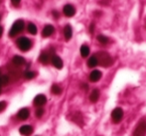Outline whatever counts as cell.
<instances>
[{
    "label": "cell",
    "mask_w": 146,
    "mask_h": 136,
    "mask_svg": "<svg viewBox=\"0 0 146 136\" xmlns=\"http://www.w3.org/2000/svg\"><path fill=\"white\" fill-rule=\"evenodd\" d=\"M63 12L65 14V16H67V17H73L76 14V8L72 4H67V5L64 6Z\"/></svg>",
    "instance_id": "7"
},
{
    "label": "cell",
    "mask_w": 146,
    "mask_h": 136,
    "mask_svg": "<svg viewBox=\"0 0 146 136\" xmlns=\"http://www.w3.org/2000/svg\"><path fill=\"white\" fill-rule=\"evenodd\" d=\"M146 135V121L141 120L135 127L132 136H145Z\"/></svg>",
    "instance_id": "4"
},
{
    "label": "cell",
    "mask_w": 146,
    "mask_h": 136,
    "mask_svg": "<svg viewBox=\"0 0 146 136\" xmlns=\"http://www.w3.org/2000/svg\"><path fill=\"white\" fill-rule=\"evenodd\" d=\"M96 59H98V65H100L104 68H108L111 67L113 65V59L108 53L106 52H98L96 55Z\"/></svg>",
    "instance_id": "1"
},
{
    "label": "cell",
    "mask_w": 146,
    "mask_h": 136,
    "mask_svg": "<svg viewBox=\"0 0 146 136\" xmlns=\"http://www.w3.org/2000/svg\"><path fill=\"white\" fill-rule=\"evenodd\" d=\"M46 102H47V98L44 96V94H38V96H35L34 100H33L34 105L39 106V107H41L42 105H44Z\"/></svg>",
    "instance_id": "6"
},
{
    "label": "cell",
    "mask_w": 146,
    "mask_h": 136,
    "mask_svg": "<svg viewBox=\"0 0 146 136\" xmlns=\"http://www.w3.org/2000/svg\"><path fill=\"white\" fill-rule=\"evenodd\" d=\"M51 92H52V94L59 96V94H62V88H60L58 84H53L52 88H51Z\"/></svg>",
    "instance_id": "21"
},
{
    "label": "cell",
    "mask_w": 146,
    "mask_h": 136,
    "mask_svg": "<svg viewBox=\"0 0 146 136\" xmlns=\"http://www.w3.org/2000/svg\"><path fill=\"white\" fill-rule=\"evenodd\" d=\"M54 55H52L51 53H47V52H43L42 54L39 57V62L42 63L43 65H48L51 62V59Z\"/></svg>",
    "instance_id": "8"
},
{
    "label": "cell",
    "mask_w": 146,
    "mask_h": 136,
    "mask_svg": "<svg viewBox=\"0 0 146 136\" xmlns=\"http://www.w3.org/2000/svg\"><path fill=\"white\" fill-rule=\"evenodd\" d=\"M19 132L20 134L23 136H29L33 132V127L31 125H23V126L20 127Z\"/></svg>",
    "instance_id": "12"
},
{
    "label": "cell",
    "mask_w": 146,
    "mask_h": 136,
    "mask_svg": "<svg viewBox=\"0 0 146 136\" xmlns=\"http://www.w3.org/2000/svg\"><path fill=\"white\" fill-rule=\"evenodd\" d=\"M1 92H2V86H0V94H1Z\"/></svg>",
    "instance_id": "31"
},
{
    "label": "cell",
    "mask_w": 146,
    "mask_h": 136,
    "mask_svg": "<svg viewBox=\"0 0 146 136\" xmlns=\"http://www.w3.org/2000/svg\"><path fill=\"white\" fill-rule=\"evenodd\" d=\"M29 115H30V111H29V109L26 108V107L21 108L17 113L18 118L21 119V120H26V119L29 117Z\"/></svg>",
    "instance_id": "13"
},
{
    "label": "cell",
    "mask_w": 146,
    "mask_h": 136,
    "mask_svg": "<svg viewBox=\"0 0 146 136\" xmlns=\"http://www.w3.org/2000/svg\"><path fill=\"white\" fill-rule=\"evenodd\" d=\"M83 86V88H84L85 90H88V84H83V86Z\"/></svg>",
    "instance_id": "28"
},
{
    "label": "cell",
    "mask_w": 146,
    "mask_h": 136,
    "mask_svg": "<svg viewBox=\"0 0 146 136\" xmlns=\"http://www.w3.org/2000/svg\"><path fill=\"white\" fill-rule=\"evenodd\" d=\"M96 39H98V41L102 45H106V44H108V42H110V39H108L106 36H104V35H98V36L96 37Z\"/></svg>",
    "instance_id": "20"
},
{
    "label": "cell",
    "mask_w": 146,
    "mask_h": 136,
    "mask_svg": "<svg viewBox=\"0 0 146 136\" xmlns=\"http://www.w3.org/2000/svg\"><path fill=\"white\" fill-rule=\"evenodd\" d=\"M2 34H3V28H2V26H0V38H1Z\"/></svg>",
    "instance_id": "30"
},
{
    "label": "cell",
    "mask_w": 146,
    "mask_h": 136,
    "mask_svg": "<svg viewBox=\"0 0 146 136\" xmlns=\"http://www.w3.org/2000/svg\"><path fill=\"white\" fill-rule=\"evenodd\" d=\"M80 52H81V55H82V57H83V58L88 57V55H90V47L87 46V45H83V46L81 47V50H80Z\"/></svg>",
    "instance_id": "18"
},
{
    "label": "cell",
    "mask_w": 146,
    "mask_h": 136,
    "mask_svg": "<svg viewBox=\"0 0 146 136\" xmlns=\"http://www.w3.org/2000/svg\"><path fill=\"white\" fill-rule=\"evenodd\" d=\"M24 28H25V23H24L23 20L19 19L17 21H15L9 31V37L13 38V37L17 36L18 34H20L24 30Z\"/></svg>",
    "instance_id": "2"
},
{
    "label": "cell",
    "mask_w": 146,
    "mask_h": 136,
    "mask_svg": "<svg viewBox=\"0 0 146 136\" xmlns=\"http://www.w3.org/2000/svg\"><path fill=\"white\" fill-rule=\"evenodd\" d=\"M9 81H10V78L8 76H0V86H7Z\"/></svg>",
    "instance_id": "22"
},
{
    "label": "cell",
    "mask_w": 146,
    "mask_h": 136,
    "mask_svg": "<svg viewBox=\"0 0 146 136\" xmlns=\"http://www.w3.org/2000/svg\"><path fill=\"white\" fill-rule=\"evenodd\" d=\"M16 45H17V47L22 52H27V51H29L31 49V47H32V42H31V40L29 38H27V37H20L16 41Z\"/></svg>",
    "instance_id": "3"
},
{
    "label": "cell",
    "mask_w": 146,
    "mask_h": 136,
    "mask_svg": "<svg viewBox=\"0 0 146 136\" xmlns=\"http://www.w3.org/2000/svg\"><path fill=\"white\" fill-rule=\"evenodd\" d=\"M64 36H65V39L67 41H70L73 36V29H72L71 25H66L65 28H64Z\"/></svg>",
    "instance_id": "14"
},
{
    "label": "cell",
    "mask_w": 146,
    "mask_h": 136,
    "mask_svg": "<svg viewBox=\"0 0 146 136\" xmlns=\"http://www.w3.org/2000/svg\"><path fill=\"white\" fill-rule=\"evenodd\" d=\"M53 14H54V16H55V18H59V13H58V12H56V11H54V12H53Z\"/></svg>",
    "instance_id": "29"
},
{
    "label": "cell",
    "mask_w": 146,
    "mask_h": 136,
    "mask_svg": "<svg viewBox=\"0 0 146 136\" xmlns=\"http://www.w3.org/2000/svg\"><path fill=\"white\" fill-rule=\"evenodd\" d=\"M43 114H44V109L43 108H38L36 110V116L38 117V118H41V117L43 116Z\"/></svg>",
    "instance_id": "24"
},
{
    "label": "cell",
    "mask_w": 146,
    "mask_h": 136,
    "mask_svg": "<svg viewBox=\"0 0 146 136\" xmlns=\"http://www.w3.org/2000/svg\"><path fill=\"white\" fill-rule=\"evenodd\" d=\"M6 102H0V112H1L2 110H4L6 107Z\"/></svg>",
    "instance_id": "25"
},
{
    "label": "cell",
    "mask_w": 146,
    "mask_h": 136,
    "mask_svg": "<svg viewBox=\"0 0 146 136\" xmlns=\"http://www.w3.org/2000/svg\"><path fill=\"white\" fill-rule=\"evenodd\" d=\"M12 62H13V64L16 66V67H21V66H23L24 64H25L26 61L23 57H21V56H14Z\"/></svg>",
    "instance_id": "16"
},
{
    "label": "cell",
    "mask_w": 146,
    "mask_h": 136,
    "mask_svg": "<svg viewBox=\"0 0 146 136\" xmlns=\"http://www.w3.org/2000/svg\"><path fill=\"white\" fill-rule=\"evenodd\" d=\"M94 24L92 23V24H90V32L92 34V33H94Z\"/></svg>",
    "instance_id": "27"
},
{
    "label": "cell",
    "mask_w": 146,
    "mask_h": 136,
    "mask_svg": "<svg viewBox=\"0 0 146 136\" xmlns=\"http://www.w3.org/2000/svg\"><path fill=\"white\" fill-rule=\"evenodd\" d=\"M100 90H98V88H94L90 94V100L92 102V103H96V102L98 100V98H100Z\"/></svg>",
    "instance_id": "15"
},
{
    "label": "cell",
    "mask_w": 146,
    "mask_h": 136,
    "mask_svg": "<svg viewBox=\"0 0 146 136\" xmlns=\"http://www.w3.org/2000/svg\"><path fill=\"white\" fill-rule=\"evenodd\" d=\"M35 76H36V73H34V72H31V71H27L24 73V78H25L26 80H32L35 78Z\"/></svg>",
    "instance_id": "23"
},
{
    "label": "cell",
    "mask_w": 146,
    "mask_h": 136,
    "mask_svg": "<svg viewBox=\"0 0 146 136\" xmlns=\"http://www.w3.org/2000/svg\"><path fill=\"white\" fill-rule=\"evenodd\" d=\"M11 2H12V4H13V5L17 6L18 4H19L20 2H21V0H11Z\"/></svg>",
    "instance_id": "26"
},
{
    "label": "cell",
    "mask_w": 146,
    "mask_h": 136,
    "mask_svg": "<svg viewBox=\"0 0 146 136\" xmlns=\"http://www.w3.org/2000/svg\"><path fill=\"white\" fill-rule=\"evenodd\" d=\"M123 115H124V112H123L122 108L120 107H116L112 110L111 112V119L114 123H119L123 118Z\"/></svg>",
    "instance_id": "5"
},
{
    "label": "cell",
    "mask_w": 146,
    "mask_h": 136,
    "mask_svg": "<svg viewBox=\"0 0 146 136\" xmlns=\"http://www.w3.org/2000/svg\"><path fill=\"white\" fill-rule=\"evenodd\" d=\"M87 65H88V68H90V69H92V68H96V66L98 65V59H96V55L92 56V57L88 60Z\"/></svg>",
    "instance_id": "17"
},
{
    "label": "cell",
    "mask_w": 146,
    "mask_h": 136,
    "mask_svg": "<svg viewBox=\"0 0 146 136\" xmlns=\"http://www.w3.org/2000/svg\"><path fill=\"white\" fill-rule=\"evenodd\" d=\"M102 77V73L98 70H94L90 74V81L92 82H98Z\"/></svg>",
    "instance_id": "9"
},
{
    "label": "cell",
    "mask_w": 146,
    "mask_h": 136,
    "mask_svg": "<svg viewBox=\"0 0 146 136\" xmlns=\"http://www.w3.org/2000/svg\"><path fill=\"white\" fill-rule=\"evenodd\" d=\"M28 32L30 33L31 35H36L37 32H38V29H37V26L35 25L34 23H29L28 24Z\"/></svg>",
    "instance_id": "19"
},
{
    "label": "cell",
    "mask_w": 146,
    "mask_h": 136,
    "mask_svg": "<svg viewBox=\"0 0 146 136\" xmlns=\"http://www.w3.org/2000/svg\"><path fill=\"white\" fill-rule=\"evenodd\" d=\"M51 62H52L53 66H54L55 68H57L58 70L63 69L64 63H63V61H62V59L59 57V56L54 55V56L52 57V59H51Z\"/></svg>",
    "instance_id": "10"
},
{
    "label": "cell",
    "mask_w": 146,
    "mask_h": 136,
    "mask_svg": "<svg viewBox=\"0 0 146 136\" xmlns=\"http://www.w3.org/2000/svg\"><path fill=\"white\" fill-rule=\"evenodd\" d=\"M54 32H55L54 26L53 25H46L42 31V35H43V37H45V38H48V37L52 36V35L54 34Z\"/></svg>",
    "instance_id": "11"
}]
</instances>
